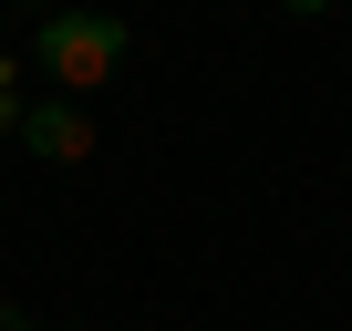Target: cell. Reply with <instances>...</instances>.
Returning <instances> with one entry per match:
<instances>
[{"instance_id":"obj_1","label":"cell","mask_w":352,"mask_h":331,"mask_svg":"<svg viewBox=\"0 0 352 331\" xmlns=\"http://www.w3.org/2000/svg\"><path fill=\"white\" fill-rule=\"evenodd\" d=\"M32 62L83 104V93H104L124 62H135V32L114 21V11H42V32H32Z\"/></svg>"},{"instance_id":"obj_2","label":"cell","mask_w":352,"mask_h":331,"mask_svg":"<svg viewBox=\"0 0 352 331\" xmlns=\"http://www.w3.org/2000/svg\"><path fill=\"white\" fill-rule=\"evenodd\" d=\"M21 145H32L42 166H83V155H94V114H83L73 93H42V104L21 114Z\"/></svg>"},{"instance_id":"obj_3","label":"cell","mask_w":352,"mask_h":331,"mask_svg":"<svg viewBox=\"0 0 352 331\" xmlns=\"http://www.w3.org/2000/svg\"><path fill=\"white\" fill-rule=\"evenodd\" d=\"M21 114H32V93H21V62L0 52V135H21Z\"/></svg>"},{"instance_id":"obj_4","label":"cell","mask_w":352,"mask_h":331,"mask_svg":"<svg viewBox=\"0 0 352 331\" xmlns=\"http://www.w3.org/2000/svg\"><path fill=\"white\" fill-rule=\"evenodd\" d=\"M280 11H290V21H321V11H331V0H280Z\"/></svg>"},{"instance_id":"obj_5","label":"cell","mask_w":352,"mask_h":331,"mask_svg":"<svg viewBox=\"0 0 352 331\" xmlns=\"http://www.w3.org/2000/svg\"><path fill=\"white\" fill-rule=\"evenodd\" d=\"M0 331H42V321H21V310H0Z\"/></svg>"},{"instance_id":"obj_6","label":"cell","mask_w":352,"mask_h":331,"mask_svg":"<svg viewBox=\"0 0 352 331\" xmlns=\"http://www.w3.org/2000/svg\"><path fill=\"white\" fill-rule=\"evenodd\" d=\"M42 11H73V0H42Z\"/></svg>"}]
</instances>
